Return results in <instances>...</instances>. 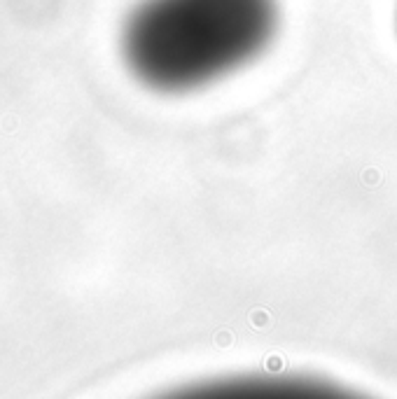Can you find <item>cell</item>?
I'll return each instance as SVG.
<instances>
[{
	"mask_svg": "<svg viewBox=\"0 0 397 399\" xmlns=\"http://www.w3.org/2000/svg\"><path fill=\"white\" fill-rule=\"evenodd\" d=\"M278 23V0H140L121 28V56L145 87L182 94L257 59Z\"/></svg>",
	"mask_w": 397,
	"mask_h": 399,
	"instance_id": "1",
	"label": "cell"
},
{
	"mask_svg": "<svg viewBox=\"0 0 397 399\" xmlns=\"http://www.w3.org/2000/svg\"><path fill=\"white\" fill-rule=\"evenodd\" d=\"M322 385L311 381H292V378H264V381H255V378H248V381H227L225 385H210L206 388V394L213 397V394H225V397H253V394H259V397H269V394H278V397H285V394H322Z\"/></svg>",
	"mask_w": 397,
	"mask_h": 399,
	"instance_id": "2",
	"label": "cell"
},
{
	"mask_svg": "<svg viewBox=\"0 0 397 399\" xmlns=\"http://www.w3.org/2000/svg\"><path fill=\"white\" fill-rule=\"evenodd\" d=\"M395 23H397V5H395Z\"/></svg>",
	"mask_w": 397,
	"mask_h": 399,
	"instance_id": "3",
	"label": "cell"
}]
</instances>
